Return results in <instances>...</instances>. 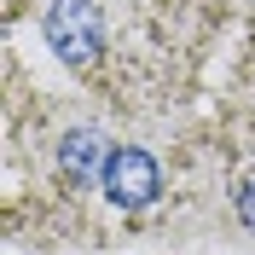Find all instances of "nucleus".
I'll return each instance as SVG.
<instances>
[{
	"label": "nucleus",
	"instance_id": "f257e3e1",
	"mask_svg": "<svg viewBox=\"0 0 255 255\" xmlns=\"http://www.w3.org/2000/svg\"><path fill=\"white\" fill-rule=\"evenodd\" d=\"M99 186H105V197H111L116 209H145V203H157V162H151V151H139V145L111 151Z\"/></svg>",
	"mask_w": 255,
	"mask_h": 255
},
{
	"label": "nucleus",
	"instance_id": "f03ea898",
	"mask_svg": "<svg viewBox=\"0 0 255 255\" xmlns=\"http://www.w3.org/2000/svg\"><path fill=\"white\" fill-rule=\"evenodd\" d=\"M105 162H111V151H105V139H99L93 128H70L58 139V174L70 180V186L105 180Z\"/></svg>",
	"mask_w": 255,
	"mask_h": 255
},
{
	"label": "nucleus",
	"instance_id": "7ed1b4c3",
	"mask_svg": "<svg viewBox=\"0 0 255 255\" xmlns=\"http://www.w3.org/2000/svg\"><path fill=\"white\" fill-rule=\"evenodd\" d=\"M238 221L255 232V180H244V186H238Z\"/></svg>",
	"mask_w": 255,
	"mask_h": 255
}]
</instances>
